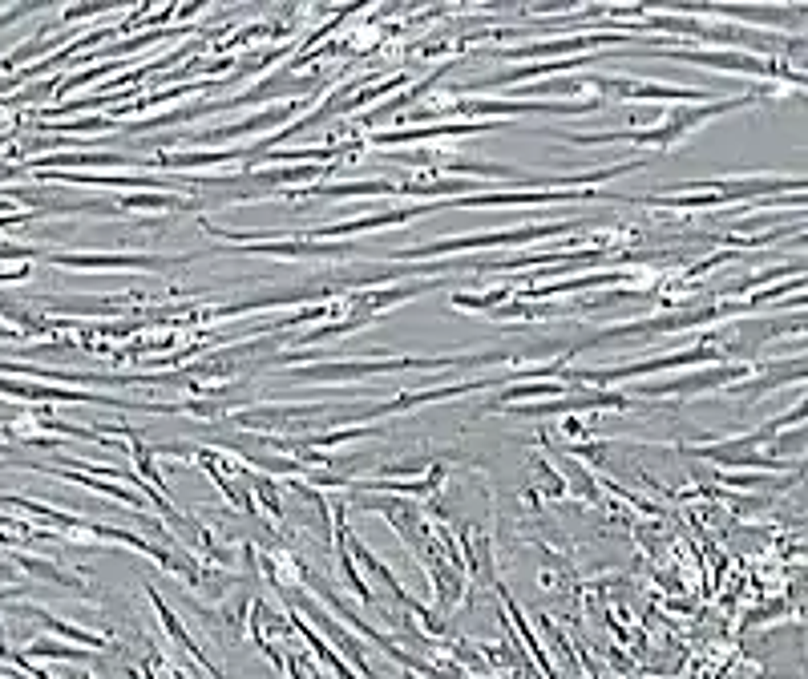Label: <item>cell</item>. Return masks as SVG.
Wrapping results in <instances>:
<instances>
[{"mask_svg":"<svg viewBox=\"0 0 808 679\" xmlns=\"http://www.w3.org/2000/svg\"><path fill=\"white\" fill-rule=\"evenodd\" d=\"M21 615L45 619L49 631H57V635H65V639H77V643H89V647H106V639H101V635H89V631H77V627H69V623H57V619H49V611H41V607H21Z\"/></svg>","mask_w":808,"mask_h":679,"instance_id":"5b68a950","label":"cell"},{"mask_svg":"<svg viewBox=\"0 0 808 679\" xmlns=\"http://www.w3.org/2000/svg\"><path fill=\"white\" fill-rule=\"evenodd\" d=\"M29 655H53V659H81L85 651H77V647H57V643L41 639V643H29Z\"/></svg>","mask_w":808,"mask_h":679,"instance_id":"52a82bcc","label":"cell"},{"mask_svg":"<svg viewBox=\"0 0 808 679\" xmlns=\"http://www.w3.org/2000/svg\"><path fill=\"white\" fill-rule=\"evenodd\" d=\"M675 61H699V65H716V69H744V73H756V77H776L780 65L776 61H760L752 53H732V49H716V53H691V49H675L671 53Z\"/></svg>","mask_w":808,"mask_h":679,"instance_id":"7a4b0ae2","label":"cell"},{"mask_svg":"<svg viewBox=\"0 0 808 679\" xmlns=\"http://www.w3.org/2000/svg\"><path fill=\"white\" fill-rule=\"evenodd\" d=\"M57 267H73V271H134V267H158L146 255H53Z\"/></svg>","mask_w":808,"mask_h":679,"instance_id":"3957f363","label":"cell"},{"mask_svg":"<svg viewBox=\"0 0 808 679\" xmlns=\"http://www.w3.org/2000/svg\"><path fill=\"white\" fill-rule=\"evenodd\" d=\"M570 227H582V223H534V227H522V231H501V235H469V239H445V243H429V247H417V251H400V259H421V255H441V251H477V247H510V243H526V239H542V235H562Z\"/></svg>","mask_w":808,"mask_h":679,"instance_id":"6da1fadb","label":"cell"},{"mask_svg":"<svg viewBox=\"0 0 808 679\" xmlns=\"http://www.w3.org/2000/svg\"><path fill=\"white\" fill-rule=\"evenodd\" d=\"M33 166H41V170H53V166H61V174L65 170H73V166H142L138 158H130V154H114V150H97V154H69V150H61V154H45V158H37Z\"/></svg>","mask_w":808,"mask_h":679,"instance_id":"277c9868","label":"cell"},{"mask_svg":"<svg viewBox=\"0 0 808 679\" xmlns=\"http://www.w3.org/2000/svg\"><path fill=\"white\" fill-rule=\"evenodd\" d=\"M5 336H13V332H9V328H0V340H5Z\"/></svg>","mask_w":808,"mask_h":679,"instance_id":"9c48e42d","label":"cell"},{"mask_svg":"<svg viewBox=\"0 0 808 679\" xmlns=\"http://www.w3.org/2000/svg\"><path fill=\"white\" fill-rule=\"evenodd\" d=\"M29 574H37V578H49V582H65V587H77V582L61 570V566H53V562H37V558H17Z\"/></svg>","mask_w":808,"mask_h":679,"instance_id":"8992f818","label":"cell"},{"mask_svg":"<svg viewBox=\"0 0 808 679\" xmlns=\"http://www.w3.org/2000/svg\"><path fill=\"white\" fill-rule=\"evenodd\" d=\"M13 542H17L13 534H0V546H13Z\"/></svg>","mask_w":808,"mask_h":679,"instance_id":"ba28073f","label":"cell"}]
</instances>
